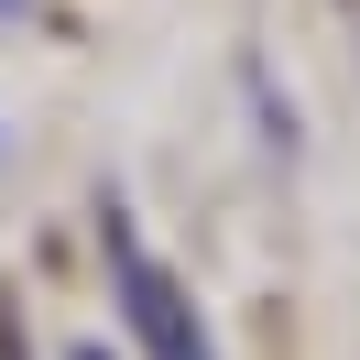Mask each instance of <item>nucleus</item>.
I'll list each match as a JSON object with an SVG mask.
<instances>
[{"instance_id": "1", "label": "nucleus", "mask_w": 360, "mask_h": 360, "mask_svg": "<svg viewBox=\"0 0 360 360\" xmlns=\"http://www.w3.org/2000/svg\"><path fill=\"white\" fill-rule=\"evenodd\" d=\"M110 240H120V316H131L142 360H219V349H207L197 295H186V273H175V262H153V251H142L120 219H110Z\"/></svg>"}]
</instances>
